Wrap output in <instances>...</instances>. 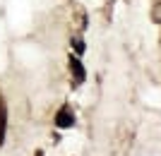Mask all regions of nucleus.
<instances>
[{"label": "nucleus", "instance_id": "obj_1", "mask_svg": "<svg viewBox=\"0 0 161 156\" xmlns=\"http://www.w3.org/2000/svg\"><path fill=\"white\" fill-rule=\"evenodd\" d=\"M75 110L70 108V106H63V108H58L55 110V116H53V125L58 130H70V127H75Z\"/></svg>", "mask_w": 161, "mask_h": 156}, {"label": "nucleus", "instance_id": "obj_2", "mask_svg": "<svg viewBox=\"0 0 161 156\" xmlns=\"http://www.w3.org/2000/svg\"><path fill=\"white\" fill-rule=\"evenodd\" d=\"M67 70H70V79H72L75 84H82V82L87 79V70L82 65V58H77V55H72V53L67 58Z\"/></svg>", "mask_w": 161, "mask_h": 156}, {"label": "nucleus", "instance_id": "obj_3", "mask_svg": "<svg viewBox=\"0 0 161 156\" xmlns=\"http://www.w3.org/2000/svg\"><path fill=\"white\" fill-rule=\"evenodd\" d=\"M7 120H10L7 106H5V99L0 96V147L5 144V137H7Z\"/></svg>", "mask_w": 161, "mask_h": 156}]
</instances>
